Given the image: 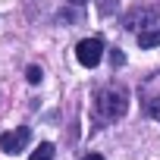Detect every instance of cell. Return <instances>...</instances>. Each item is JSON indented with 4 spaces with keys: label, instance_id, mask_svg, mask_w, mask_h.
Masks as SVG:
<instances>
[{
    "label": "cell",
    "instance_id": "277c9868",
    "mask_svg": "<svg viewBox=\"0 0 160 160\" xmlns=\"http://www.w3.org/2000/svg\"><path fill=\"white\" fill-rule=\"evenodd\" d=\"M160 13V7H135L126 13V28H144V25H154V16Z\"/></svg>",
    "mask_w": 160,
    "mask_h": 160
},
{
    "label": "cell",
    "instance_id": "52a82bcc",
    "mask_svg": "<svg viewBox=\"0 0 160 160\" xmlns=\"http://www.w3.org/2000/svg\"><path fill=\"white\" fill-rule=\"evenodd\" d=\"M144 110L154 116V119H160V91L154 94V98H148V104H144Z\"/></svg>",
    "mask_w": 160,
    "mask_h": 160
},
{
    "label": "cell",
    "instance_id": "3957f363",
    "mask_svg": "<svg viewBox=\"0 0 160 160\" xmlns=\"http://www.w3.org/2000/svg\"><path fill=\"white\" fill-rule=\"evenodd\" d=\"M28 138H32V126H19V129H13V132H3V135H0V148H3L7 154H22L25 144H28Z\"/></svg>",
    "mask_w": 160,
    "mask_h": 160
},
{
    "label": "cell",
    "instance_id": "30bf717a",
    "mask_svg": "<svg viewBox=\"0 0 160 160\" xmlns=\"http://www.w3.org/2000/svg\"><path fill=\"white\" fill-rule=\"evenodd\" d=\"M69 3H72V7H82V3H88V0H69Z\"/></svg>",
    "mask_w": 160,
    "mask_h": 160
},
{
    "label": "cell",
    "instance_id": "7a4b0ae2",
    "mask_svg": "<svg viewBox=\"0 0 160 160\" xmlns=\"http://www.w3.org/2000/svg\"><path fill=\"white\" fill-rule=\"evenodd\" d=\"M75 60L82 63L85 69H94L101 60H104V44L98 38H85V41H78L75 44Z\"/></svg>",
    "mask_w": 160,
    "mask_h": 160
},
{
    "label": "cell",
    "instance_id": "ba28073f",
    "mask_svg": "<svg viewBox=\"0 0 160 160\" xmlns=\"http://www.w3.org/2000/svg\"><path fill=\"white\" fill-rule=\"evenodd\" d=\"M25 78H28L32 85H38L41 78H44V72H41V66H28V69H25Z\"/></svg>",
    "mask_w": 160,
    "mask_h": 160
},
{
    "label": "cell",
    "instance_id": "5b68a950",
    "mask_svg": "<svg viewBox=\"0 0 160 160\" xmlns=\"http://www.w3.org/2000/svg\"><path fill=\"white\" fill-rule=\"evenodd\" d=\"M157 44H160V25H148V28L138 32V47L151 50V47H157Z\"/></svg>",
    "mask_w": 160,
    "mask_h": 160
},
{
    "label": "cell",
    "instance_id": "9c48e42d",
    "mask_svg": "<svg viewBox=\"0 0 160 160\" xmlns=\"http://www.w3.org/2000/svg\"><path fill=\"white\" fill-rule=\"evenodd\" d=\"M82 160H104V157H101V154H85Z\"/></svg>",
    "mask_w": 160,
    "mask_h": 160
},
{
    "label": "cell",
    "instance_id": "8992f818",
    "mask_svg": "<svg viewBox=\"0 0 160 160\" xmlns=\"http://www.w3.org/2000/svg\"><path fill=\"white\" fill-rule=\"evenodd\" d=\"M28 160H53V144H50V141H41V144L32 151Z\"/></svg>",
    "mask_w": 160,
    "mask_h": 160
},
{
    "label": "cell",
    "instance_id": "6da1fadb",
    "mask_svg": "<svg viewBox=\"0 0 160 160\" xmlns=\"http://www.w3.org/2000/svg\"><path fill=\"white\" fill-rule=\"evenodd\" d=\"M129 110V91L119 88V85H107L94 94V116L104 119V122H113L119 116H126Z\"/></svg>",
    "mask_w": 160,
    "mask_h": 160
}]
</instances>
